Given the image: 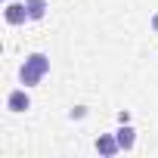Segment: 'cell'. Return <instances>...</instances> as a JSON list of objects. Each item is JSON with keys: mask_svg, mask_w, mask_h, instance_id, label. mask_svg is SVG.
<instances>
[{"mask_svg": "<svg viewBox=\"0 0 158 158\" xmlns=\"http://www.w3.org/2000/svg\"><path fill=\"white\" fill-rule=\"evenodd\" d=\"M3 3H10V0H3Z\"/></svg>", "mask_w": 158, "mask_h": 158, "instance_id": "obj_8", "label": "cell"}, {"mask_svg": "<svg viewBox=\"0 0 158 158\" xmlns=\"http://www.w3.org/2000/svg\"><path fill=\"white\" fill-rule=\"evenodd\" d=\"M25 6H28V19L31 22H40L47 16V0H25Z\"/></svg>", "mask_w": 158, "mask_h": 158, "instance_id": "obj_6", "label": "cell"}, {"mask_svg": "<svg viewBox=\"0 0 158 158\" xmlns=\"http://www.w3.org/2000/svg\"><path fill=\"white\" fill-rule=\"evenodd\" d=\"M47 71H50V56L47 53H31L19 68V81H22V87H37Z\"/></svg>", "mask_w": 158, "mask_h": 158, "instance_id": "obj_1", "label": "cell"}, {"mask_svg": "<svg viewBox=\"0 0 158 158\" xmlns=\"http://www.w3.org/2000/svg\"><path fill=\"white\" fill-rule=\"evenodd\" d=\"M6 109L10 112H28L31 109V96H28V87H19L6 96Z\"/></svg>", "mask_w": 158, "mask_h": 158, "instance_id": "obj_3", "label": "cell"}, {"mask_svg": "<svg viewBox=\"0 0 158 158\" xmlns=\"http://www.w3.org/2000/svg\"><path fill=\"white\" fill-rule=\"evenodd\" d=\"M3 19H6V25H25V22H31L28 19V6L25 3H3Z\"/></svg>", "mask_w": 158, "mask_h": 158, "instance_id": "obj_2", "label": "cell"}, {"mask_svg": "<svg viewBox=\"0 0 158 158\" xmlns=\"http://www.w3.org/2000/svg\"><path fill=\"white\" fill-rule=\"evenodd\" d=\"M96 152H99V155H106V158L118 155V152H121V146H118V136H112V133H102V136H96Z\"/></svg>", "mask_w": 158, "mask_h": 158, "instance_id": "obj_4", "label": "cell"}, {"mask_svg": "<svg viewBox=\"0 0 158 158\" xmlns=\"http://www.w3.org/2000/svg\"><path fill=\"white\" fill-rule=\"evenodd\" d=\"M115 136H118V146H121L124 152H130V149H133V143H136V130L130 127V121H124V124L115 130Z\"/></svg>", "mask_w": 158, "mask_h": 158, "instance_id": "obj_5", "label": "cell"}, {"mask_svg": "<svg viewBox=\"0 0 158 158\" xmlns=\"http://www.w3.org/2000/svg\"><path fill=\"white\" fill-rule=\"evenodd\" d=\"M152 28H155V31H158V16H155V19H152Z\"/></svg>", "mask_w": 158, "mask_h": 158, "instance_id": "obj_7", "label": "cell"}]
</instances>
